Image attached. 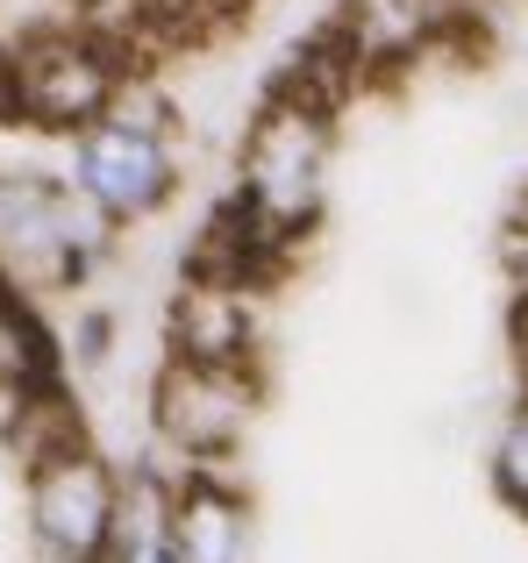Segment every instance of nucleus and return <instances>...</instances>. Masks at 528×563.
<instances>
[{"mask_svg":"<svg viewBox=\"0 0 528 563\" xmlns=\"http://www.w3.org/2000/svg\"><path fill=\"white\" fill-rule=\"evenodd\" d=\"M329 157H336V108L272 86V100L257 108L251 136H243V172L237 200H229L272 264H286L329 207Z\"/></svg>","mask_w":528,"mask_h":563,"instance_id":"obj_1","label":"nucleus"},{"mask_svg":"<svg viewBox=\"0 0 528 563\" xmlns=\"http://www.w3.org/2000/svg\"><path fill=\"white\" fill-rule=\"evenodd\" d=\"M257 364H194L172 357L151 385V428L186 471H215L243 450L257 421Z\"/></svg>","mask_w":528,"mask_h":563,"instance_id":"obj_2","label":"nucleus"},{"mask_svg":"<svg viewBox=\"0 0 528 563\" xmlns=\"http://www.w3.org/2000/svg\"><path fill=\"white\" fill-rule=\"evenodd\" d=\"M179 186V157L165 143V122L151 108H114L108 122L79 129L72 143V192L94 207L100 221H143L172 200Z\"/></svg>","mask_w":528,"mask_h":563,"instance_id":"obj_3","label":"nucleus"},{"mask_svg":"<svg viewBox=\"0 0 528 563\" xmlns=\"http://www.w3.org/2000/svg\"><path fill=\"white\" fill-rule=\"evenodd\" d=\"M114 514H122V478L86 442H65V450L29 464V536H36V550L100 563Z\"/></svg>","mask_w":528,"mask_h":563,"instance_id":"obj_4","label":"nucleus"},{"mask_svg":"<svg viewBox=\"0 0 528 563\" xmlns=\"http://www.w3.org/2000/svg\"><path fill=\"white\" fill-rule=\"evenodd\" d=\"M94 243H100V214L79 192L36 179V172L0 179V257L8 264H22L36 278H79Z\"/></svg>","mask_w":528,"mask_h":563,"instance_id":"obj_5","label":"nucleus"},{"mask_svg":"<svg viewBox=\"0 0 528 563\" xmlns=\"http://www.w3.org/2000/svg\"><path fill=\"white\" fill-rule=\"evenodd\" d=\"M8 114L43 129H94L114 114V65L86 43H43L8 57Z\"/></svg>","mask_w":528,"mask_h":563,"instance_id":"obj_6","label":"nucleus"},{"mask_svg":"<svg viewBox=\"0 0 528 563\" xmlns=\"http://www.w3.org/2000/svg\"><path fill=\"white\" fill-rule=\"evenodd\" d=\"M264 321H257V286L251 278H215L194 272L172 300V357L194 364H257Z\"/></svg>","mask_w":528,"mask_h":563,"instance_id":"obj_7","label":"nucleus"},{"mask_svg":"<svg viewBox=\"0 0 528 563\" xmlns=\"http://www.w3.org/2000/svg\"><path fill=\"white\" fill-rule=\"evenodd\" d=\"M172 550L179 563H257L251 507L222 471H186L172 485Z\"/></svg>","mask_w":528,"mask_h":563,"instance_id":"obj_8","label":"nucleus"},{"mask_svg":"<svg viewBox=\"0 0 528 563\" xmlns=\"http://www.w3.org/2000/svg\"><path fill=\"white\" fill-rule=\"evenodd\" d=\"M43 385H51V335L36 329V314L14 292H0V393L36 399Z\"/></svg>","mask_w":528,"mask_h":563,"instance_id":"obj_9","label":"nucleus"},{"mask_svg":"<svg viewBox=\"0 0 528 563\" xmlns=\"http://www.w3.org/2000/svg\"><path fill=\"white\" fill-rule=\"evenodd\" d=\"M486 485H493V499H501L515 521H528V399L501 421V435H493V450H486Z\"/></svg>","mask_w":528,"mask_h":563,"instance_id":"obj_10","label":"nucleus"},{"mask_svg":"<svg viewBox=\"0 0 528 563\" xmlns=\"http://www.w3.org/2000/svg\"><path fill=\"white\" fill-rule=\"evenodd\" d=\"M507 357H515V372L528 378V278L507 292Z\"/></svg>","mask_w":528,"mask_h":563,"instance_id":"obj_11","label":"nucleus"},{"mask_svg":"<svg viewBox=\"0 0 528 563\" xmlns=\"http://www.w3.org/2000/svg\"><path fill=\"white\" fill-rule=\"evenodd\" d=\"M501 264H507V278H528V200L515 207V221H507V235H501Z\"/></svg>","mask_w":528,"mask_h":563,"instance_id":"obj_12","label":"nucleus"},{"mask_svg":"<svg viewBox=\"0 0 528 563\" xmlns=\"http://www.w3.org/2000/svg\"><path fill=\"white\" fill-rule=\"evenodd\" d=\"M108 335H114V321H108V314H86V321H79V357H86V364H100V357H108Z\"/></svg>","mask_w":528,"mask_h":563,"instance_id":"obj_13","label":"nucleus"}]
</instances>
